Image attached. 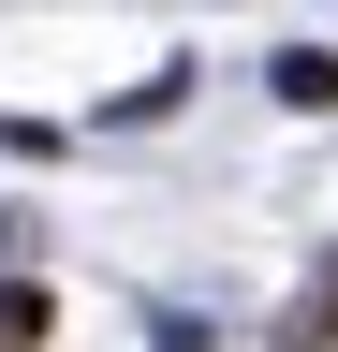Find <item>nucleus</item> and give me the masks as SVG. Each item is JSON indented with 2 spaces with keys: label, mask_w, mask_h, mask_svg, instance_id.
<instances>
[{
  "label": "nucleus",
  "mask_w": 338,
  "mask_h": 352,
  "mask_svg": "<svg viewBox=\"0 0 338 352\" xmlns=\"http://www.w3.org/2000/svg\"><path fill=\"white\" fill-rule=\"evenodd\" d=\"M279 103H338V59H324V44H294V59H279Z\"/></svg>",
  "instance_id": "obj_3"
},
{
  "label": "nucleus",
  "mask_w": 338,
  "mask_h": 352,
  "mask_svg": "<svg viewBox=\"0 0 338 352\" xmlns=\"http://www.w3.org/2000/svg\"><path fill=\"white\" fill-rule=\"evenodd\" d=\"M279 352H338V264H324L309 294H294V323H279Z\"/></svg>",
  "instance_id": "obj_1"
},
{
  "label": "nucleus",
  "mask_w": 338,
  "mask_h": 352,
  "mask_svg": "<svg viewBox=\"0 0 338 352\" xmlns=\"http://www.w3.org/2000/svg\"><path fill=\"white\" fill-rule=\"evenodd\" d=\"M45 338H59V308L30 294V279H0V352H45Z\"/></svg>",
  "instance_id": "obj_2"
}]
</instances>
